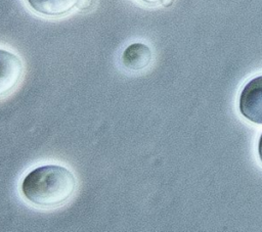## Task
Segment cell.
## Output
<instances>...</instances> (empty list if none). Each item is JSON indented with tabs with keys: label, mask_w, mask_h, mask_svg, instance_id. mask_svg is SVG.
Wrapping results in <instances>:
<instances>
[{
	"label": "cell",
	"mask_w": 262,
	"mask_h": 232,
	"mask_svg": "<svg viewBox=\"0 0 262 232\" xmlns=\"http://www.w3.org/2000/svg\"><path fill=\"white\" fill-rule=\"evenodd\" d=\"M80 0H27L29 6L37 13L49 16L59 17L72 11Z\"/></svg>",
	"instance_id": "obj_5"
},
{
	"label": "cell",
	"mask_w": 262,
	"mask_h": 232,
	"mask_svg": "<svg viewBox=\"0 0 262 232\" xmlns=\"http://www.w3.org/2000/svg\"><path fill=\"white\" fill-rule=\"evenodd\" d=\"M258 156H259V159L262 164V133H261L259 141H258Z\"/></svg>",
	"instance_id": "obj_7"
},
{
	"label": "cell",
	"mask_w": 262,
	"mask_h": 232,
	"mask_svg": "<svg viewBox=\"0 0 262 232\" xmlns=\"http://www.w3.org/2000/svg\"><path fill=\"white\" fill-rule=\"evenodd\" d=\"M238 110L249 122L262 125V75L251 79L242 89Z\"/></svg>",
	"instance_id": "obj_2"
},
{
	"label": "cell",
	"mask_w": 262,
	"mask_h": 232,
	"mask_svg": "<svg viewBox=\"0 0 262 232\" xmlns=\"http://www.w3.org/2000/svg\"><path fill=\"white\" fill-rule=\"evenodd\" d=\"M152 53L149 47L143 43L129 45L122 54L123 65L130 71H141L151 62Z\"/></svg>",
	"instance_id": "obj_4"
},
{
	"label": "cell",
	"mask_w": 262,
	"mask_h": 232,
	"mask_svg": "<svg viewBox=\"0 0 262 232\" xmlns=\"http://www.w3.org/2000/svg\"><path fill=\"white\" fill-rule=\"evenodd\" d=\"M77 188L73 172L59 165H44L33 169L21 181L24 197L33 205L52 208L66 203Z\"/></svg>",
	"instance_id": "obj_1"
},
{
	"label": "cell",
	"mask_w": 262,
	"mask_h": 232,
	"mask_svg": "<svg viewBox=\"0 0 262 232\" xmlns=\"http://www.w3.org/2000/svg\"><path fill=\"white\" fill-rule=\"evenodd\" d=\"M93 4L94 0H80L77 6L81 11H86L91 9L93 7Z\"/></svg>",
	"instance_id": "obj_6"
},
{
	"label": "cell",
	"mask_w": 262,
	"mask_h": 232,
	"mask_svg": "<svg viewBox=\"0 0 262 232\" xmlns=\"http://www.w3.org/2000/svg\"><path fill=\"white\" fill-rule=\"evenodd\" d=\"M146 4L149 5H156V4H160V3H164L166 0H140Z\"/></svg>",
	"instance_id": "obj_8"
},
{
	"label": "cell",
	"mask_w": 262,
	"mask_h": 232,
	"mask_svg": "<svg viewBox=\"0 0 262 232\" xmlns=\"http://www.w3.org/2000/svg\"><path fill=\"white\" fill-rule=\"evenodd\" d=\"M23 73L21 59L8 50L0 49V98L8 95L19 84Z\"/></svg>",
	"instance_id": "obj_3"
}]
</instances>
